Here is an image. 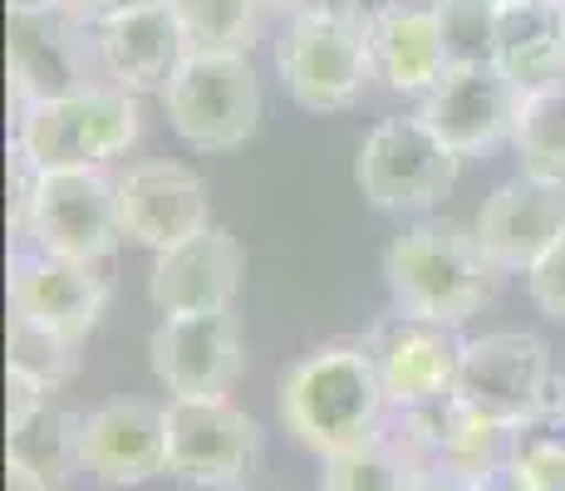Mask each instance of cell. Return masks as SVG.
<instances>
[{"label":"cell","mask_w":565,"mask_h":491,"mask_svg":"<svg viewBox=\"0 0 565 491\" xmlns=\"http://www.w3.org/2000/svg\"><path fill=\"white\" fill-rule=\"evenodd\" d=\"M502 482L507 491H565V408L546 403L531 423H521Z\"/></svg>","instance_id":"d4e9b609"},{"label":"cell","mask_w":565,"mask_h":491,"mask_svg":"<svg viewBox=\"0 0 565 491\" xmlns=\"http://www.w3.org/2000/svg\"><path fill=\"white\" fill-rule=\"evenodd\" d=\"M104 305H108V280L99 276V266L45 256L35 246L15 250V260H10V310L70 334L74 344L89 340Z\"/></svg>","instance_id":"ac0fdd59"},{"label":"cell","mask_w":565,"mask_h":491,"mask_svg":"<svg viewBox=\"0 0 565 491\" xmlns=\"http://www.w3.org/2000/svg\"><path fill=\"white\" fill-rule=\"evenodd\" d=\"M512 143H516L521 172H536V178L565 188V79L521 98Z\"/></svg>","instance_id":"cb8c5ba5"},{"label":"cell","mask_w":565,"mask_h":491,"mask_svg":"<svg viewBox=\"0 0 565 491\" xmlns=\"http://www.w3.org/2000/svg\"><path fill=\"white\" fill-rule=\"evenodd\" d=\"M260 462V428L226 398L168 403V472L192 487H232Z\"/></svg>","instance_id":"8fae6325"},{"label":"cell","mask_w":565,"mask_h":491,"mask_svg":"<svg viewBox=\"0 0 565 491\" xmlns=\"http://www.w3.org/2000/svg\"><path fill=\"white\" fill-rule=\"evenodd\" d=\"M526 295L546 320L565 324V242L556 250H546V256L526 270Z\"/></svg>","instance_id":"f1b7e54d"},{"label":"cell","mask_w":565,"mask_h":491,"mask_svg":"<svg viewBox=\"0 0 565 491\" xmlns=\"http://www.w3.org/2000/svg\"><path fill=\"white\" fill-rule=\"evenodd\" d=\"M458 403L482 413L487 423L502 428H521L551 403V349L536 334H482L467 340L462 374H458Z\"/></svg>","instance_id":"30bf717a"},{"label":"cell","mask_w":565,"mask_h":491,"mask_svg":"<svg viewBox=\"0 0 565 491\" xmlns=\"http://www.w3.org/2000/svg\"><path fill=\"white\" fill-rule=\"evenodd\" d=\"M433 20H438L448 64L497 60V20H502L497 0H433Z\"/></svg>","instance_id":"83f0119b"},{"label":"cell","mask_w":565,"mask_h":491,"mask_svg":"<svg viewBox=\"0 0 565 491\" xmlns=\"http://www.w3.org/2000/svg\"><path fill=\"white\" fill-rule=\"evenodd\" d=\"M276 70L286 94L306 114H340L374 79L369 30L354 15H310L290 20L276 50Z\"/></svg>","instance_id":"8992f818"},{"label":"cell","mask_w":565,"mask_h":491,"mask_svg":"<svg viewBox=\"0 0 565 491\" xmlns=\"http://www.w3.org/2000/svg\"><path fill=\"white\" fill-rule=\"evenodd\" d=\"M212 491H252V487H242V482H232V487H212Z\"/></svg>","instance_id":"8d00e7d4"},{"label":"cell","mask_w":565,"mask_h":491,"mask_svg":"<svg viewBox=\"0 0 565 491\" xmlns=\"http://www.w3.org/2000/svg\"><path fill=\"white\" fill-rule=\"evenodd\" d=\"M472 232L502 276H526L546 250L565 242V188L536 172H516L482 202Z\"/></svg>","instance_id":"4fadbf2b"},{"label":"cell","mask_w":565,"mask_h":491,"mask_svg":"<svg viewBox=\"0 0 565 491\" xmlns=\"http://www.w3.org/2000/svg\"><path fill=\"white\" fill-rule=\"evenodd\" d=\"M148 359L172 398H226L242 378L246 349L232 310L162 314V324L148 340Z\"/></svg>","instance_id":"7c38bea8"},{"label":"cell","mask_w":565,"mask_h":491,"mask_svg":"<svg viewBox=\"0 0 565 491\" xmlns=\"http://www.w3.org/2000/svg\"><path fill=\"white\" fill-rule=\"evenodd\" d=\"M458 152L428 128L423 114H398L369 128L354 152V182L379 212H423L458 182Z\"/></svg>","instance_id":"5b68a950"},{"label":"cell","mask_w":565,"mask_h":491,"mask_svg":"<svg viewBox=\"0 0 565 491\" xmlns=\"http://www.w3.org/2000/svg\"><path fill=\"white\" fill-rule=\"evenodd\" d=\"M369 54H374V79H384L394 94H418L428 98L438 79L452 70L448 50H443L433 6H388L384 15L369 20Z\"/></svg>","instance_id":"ffe728a7"},{"label":"cell","mask_w":565,"mask_h":491,"mask_svg":"<svg viewBox=\"0 0 565 491\" xmlns=\"http://www.w3.org/2000/svg\"><path fill=\"white\" fill-rule=\"evenodd\" d=\"M369 349H374L388 408L423 413L458 393L462 354H467V340L458 334V324L418 320V314L394 310L369 330Z\"/></svg>","instance_id":"9c48e42d"},{"label":"cell","mask_w":565,"mask_h":491,"mask_svg":"<svg viewBox=\"0 0 565 491\" xmlns=\"http://www.w3.org/2000/svg\"><path fill=\"white\" fill-rule=\"evenodd\" d=\"M497 6H531V0H497Z\"/></svg>","instance_id":"74e56055"},{"label":"cell","mask_w":565,"mask_h":491,"mask_svg":"<svg viewBox=\"0 0 565 491\" xmlns=\"http://www.w3.org/2000/svg\"><path fill=\"white\" fill-rule=\"evenodd\" d=\"M118 212L128 242L168 250L212 226V196L206 182L182 162H138L118 178Z\"/></svg>","instance_id":"2e32d148"},{"label":"cell","mask_w":565,"mask_h":491,"mask_svg":"<svg viewBox=\"0 0 565 491\" xmlns=\"http://www.w3.org/2000/svg\"><path fill=\"white\" fill-rule=\"evenodd\" d=\"M94 64L99 60V40L94 25L79 20L70 6L60 10H40V15H10V50H6V70H10V98L15 114L45 98H64L94 89Z\"/></svg>","instance_id":"ba28073f"},{"label":"cell","mask_w":565,"mask_h":491,"mask_svg":"<svg viewBox=\"0 0 565 491\" xmlns=\"http://www.w3.org/2000/svg\"><path fill=\"white\" fill-rule=\"evenodd\" d=\"M84 418H74V413L64 408H40L30 423H20V428H10V452L6 462H20L30 467V472L40 477L50 491L70 487L74 472H84Z\"/></svg>","instance_id":"603a6c76"},{"label":"cell","mask_w":565,"mask_h":491,"mask_svg":"<svg viewBox=\"0 0 565 491\" xmlns=\"http://www.w3.org/2000/svg\"><path fill=\"white\" fill-rule=\"evenodd\" d=\"M502 270L477 246V232L458 222H418L384 250V286L394 310L418 320L462 324L492 300Z\"/></svg>","instance_id":"7a4b0ae2"},{"label":"cell","mask_w":565,"mask_h":491,"mask_svg":"<svg viewBox=\"0 0 565 491\" xmlns=\"http://www.w3.org/2000/svg\"><path fill=\"white\" fill-rule=\"evenodd\" d=\"M246 276V250L226 226H206L188 242L153 250V276H148V300L158 314H206L232 310V295Z\"/></svg>","instance_id":"9a60e30c"},{"label":"cell","mask_w":565,"mask_h":491,"mask_svg":"<svg viewBox=\"0 0 565 491\" xmlns=\"http://www.w3.org/2000/svg\"><path fill=\"white\" fill-rule=\"evenodd\" d=\"M64 0H10V15H40V10H60Z\"/></svg>","instance_id":"e575fe53"},{"label":"cell","mask_w":565,"mask_h":491,"mask_svg":"<svg viewBox=\"0 0 565 491\" xmlns=\"http://www.w3.org/2000/svg\"><path fill=\"white\" fill-rule=\"evenodd\" d=\"M64 6H70L79 20H89V25H99V20H108V15H124V10L143 6V0H64Z\"/></svg>","instance_id":"d6a6232c"},{"label":"cell","mask_w":565,"mask_h":491,"mask_svg":"<svg viewBox=\"0 0 565 491\" xmlns=\"http://www.w3.org/2000/svg\"><path fill=\"white\" fill-rule=\"evenodd\" d=\"M6 354H10V369L35 384H45L50 393L64 388L79 369V344L70 334L50 330V324L30 320V314H15L10 310V330H6Z\"/></svg>","instance_id":"4316f807"},{"label":"cell","mask_w":565,"mask_h":491,"mask_svg":"<svg viewBox=\"0 0 565 491\" xmlns=\"http://www.w3.org/2000/svg\"><path fill=\"white\" fill-rule=\"evenodd\" d=\"M384 408L388 393L369 340H330L296 359L280 378V423L320 457L369 442L384 423Z\"/></svg>","instance_id":"6da1fadb"},{"label":"cell","mask_w":565,"mask_h":491,"mask_svg":"<svg viewBox=\"0 0 565 491\" xmlns=\"http://www.w3.org/2000/svg\"><path fill=\"white\" fill-rule=\"evenodd\" d=\"M25 242L45 256L99 266L128 242L118 212V182L104 168L89 172H40L35 206H30Z\"/></svg>","instance_id":"52a82bcc"},{"label":"cell","mask_w":565,"mask_h":491,"mask_svg":"<svg viewBox=\"0 0 565 491\" xmlns=\"http://www.w3.org/2000/svg\"><path fill=\"white\" fill-rule=\"evenodd\" d=\"M94 40H99L104 74L124 94H162L172 84V74L182 70V60L192 54L188 35L178 25V10L168 0H143L124 15L99 20Z\"/></svg>","instance_id":"e0dca14e"},{"label":"cell","mask_w":565,"mask_h":491,"mask_svg":"<svg viewBox=\"0 0 565 491\" xmlns=\"http://www.w3.org/2000/svg\"><path fill=\"white\" fill-rule=\"evenodd\" d=\"M6 491H50L45 482H40L30 467H20V462H6Z\"/></svg>","instance_id":"836d02e7"},{"label":"cell","mask_w":565,"mask_h":491,"mask_svg":"<svg viewBox=\"0 0 565 491\" xmlns=\"http://www.w3.org/2000/svg\"><path fill=\"white\" fill-rule=\"evenodd\" d=\"M286 20H310V15H354V0H266Z\"/></svg>","instance_id":"1f68e13d"},{"label":"cell","mask_w":565,"mask_h":491,"mask_svg":"<svg viewBox=\"0 0 565 491\" xmlns=\"http://www.w3.org/2000/svg\"><path fill=\"white\" fill-rule=\"evenodd\" d=\"M50 403V388L35 384V378L15 374V369H6V423L10 428H20V423H30L40 408Z\"/></svg>","instance_id":"f546056e"},{"label":"cell","mask_w":565,"mask_h":491,"mask_svg":"<svg viewBox=\"0 0 565 491\" xmlns=\"http://www.w3.org/2000/svg\"><path fill=\"white\" fill-rule=\"evenodd\" d=\"M138 138V94L114 84L45 98L15 114V152L40 172H89L128 152Z\"/></svg>","instance_id":"3957f363"},{"label":"cell","mask_w":565,"mask_h":491,"mask_svg":"<svg viewBox=\"0 0 565 491\" xmlns=\"http://www.w3.org/2000/svg\"><path fill=\"white\" fill-rule=\"evenodd\" d=\"M172 134L198 152H232L260 124V79L246 54L192 50L158 94Z\"/></svg>","instance_id":"277c9868"},{"label":"cell","mask_w":565,"mask_h":491,"mask_svg":"<svg viewBox=\"0 0 565 491\" xmlns=\"http://www.w3.org/2000/svg\"><path fill=\"white\" fill-rule=\"evenodd\" d=\"M521 94L507 79L502 64H452L438 79V89L423 98L418 114L428 118V128L443 138L458 158H477V152L497 148L502 138H512Z\"/></svg>","instance_id":"5bb4252c"},{"label":"cell","mask_w":565,"mask_h":491,"mask_svg":"<svg viewBox=\"0 0 565 491\" xmlns=\"http://www.w3.org/2000/svg\"><path fill=\"white\" fill-rule=\"evenodd\" d=\"M192 50L252 54L260 35V6L266 0H168Z\"/></svg>","instance_id":"484cf974"},{"label":"cell","mask_w":565,"mask_h":491,"mask_svg":"<svg viewBox=\"0 0 565 491\" xmlns=\"http://www.w3.org/2000/svg\"><path fill=\"white\" fill-rule=\"evenodd\" d=\"M497 64L521 94L565 79V0L502 6L497 20Z\"/></svg>","instance_id":"44dd1931"},{"label":"cell","mask_w":565,"mask_h":491,"mask_svg":"<svg viewBox=\"0 0 565 491\" xmlns=\"http://www.w3.org/2000/svg\"><path fill=\"white\" fill-rule=\"evenodd\" d=\"M413 491H487V482H477V477L458 472V467H443V462H423L418 482Z\"/></svg>","instance_id":"4dcf8cb0"},{"label":"cell","mask_w":565,"mask_h":491,"mask_svg":"<svg viewBox=\"0 0 565 491\" xmlns=\"http://www.w3.org/2000/svg\"><path fill=\"white\" fill-rule=\"evenodd\" d=\"M423 462L428 457L418 452V442L408 438H388V433H374L369 442L350 447V452L324 457V491H413Z\"/></svg>","instance_id":"7402d4cb"},{"label":"cell","mask_w":565,"mask_h":491,"mask_svg":"<svg viewBox=\"0 0 565 491\" xmlns=\"http://www.w3.org/2000/svg\"><path fill=\"white\" fill-rule=\"evenodd\" d=\"M487 491H507V482H502V477H492V482H487Z\"/></svg>","instance_id":"d590c367"},{"label":"cell","mask_w":565,"mask_h":491,"mask_svg":"<svg viewBox=\"0 0 565 491\" xmlns=\"http://www.w3.org/2000/svg\"><path fill=\"white\" fill-rule=\"evenodd\" d=\"M84 472L104 487H138L168 472V408L114 398L84 418Z\"/></svg>","instance_id":"d6986e66"}]
</instances>
